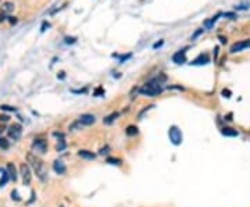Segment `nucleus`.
<instances>
[{
    "mask_svg": "<svg viewBox=\"0 0 250 207\" xmlns=\"http://www.w3.org/2000/svg\"><path fill=\"white\" fill-rule=\"evenodd\" d=\"M27 161H28V166L31 167L32 170H33V172L36 174V177L39 178V181L41 182H46L47 178H49V171H47L45 161L32 152H29L27 154Z\"/></svg>",
    "mask_w": 250,
    "mask_h": 207,
    "instance_id": "obj_1",
    "label": "nucleus"
},
{
    "mask_svg": "<svg viewBox=\"0 0 250 207\" xmlns=\"http://www.w3.org/2000/svg\"><path fill=\"white\" fill-rule=\"evenodd\" d=\"M165 81H167V75H164V74H159L157 77H154V78L150 79L149 82L146 83L143 88H141V89H139V92H141L142 95H145V96L154 97V96H157V95L161 93V90H163L161 85H163Z\"/></svg>",
    "mask_w": 250,
    "mask_h": 207,
    "instance_id": "obj_2",
    "label": "nucleus"
},
{
    "mask_svg": "<svg viewBox=\"0 0 250 207\" xmlns=\"http://www.w3.org/2000/svg\"><path fill=\"white\" fill-rule=\"evenodd\" d=\"M20 174H21V178H22V184L24 185H29L32 181V174H31V167L22 163L20 166Z\"/></svg>",
    "mask_w": 250,
    "mask_h": 207,
    "instance_id": "obj_3",
    "label": "nucleus"
},
{
    "mask_svg": "<svg viewBox=\"0 0 250 207\" xmlns=\"http://www.w3.org/2000/svg\"><path fill=\"white\" fill-rule=\"evenodd\" d=\"M7 134H9L10 139H14V140L20 139V138H21V134H22V127H21V124L14 122V124L7 129Z\"/></svg>",
    "mask_w": 250,
    "mask_h": 207,
    "instance_id": "obj_4",
    "label": "nucleus"
},
{
    "mask_svg": "<svg viewBox=\"0 0 250 207\" xmlns=\"http://www.w3.org/2000/svg\"><path fill=\"white\" fill-rule=\"evenodd\" d=\"M168 136H170V139H171V142H172L174 145H181L182 134H181V131H179L177 127H171V128H170Z\"/></svg>",
    "mask_w": 250,
    "mask_h": 207,
    "instance_id": "obj_5",
    "label": "nucleus"
},
{
    "mask_svg": "<svg viewBox=\"0 0 250 207\" xmlns=\"http://www.w3.org/2000/svg\"><path fill=\"white\" fill-rule=\"evenodd\" d=\"M245 49H250V39H246V41H241L236 42L231 46V53H239V51L245 50Z\"/></svg>",
    "mask_w": 250,
    "mask_h": 207,
    "instance_id": "obj_6",
    "label": "nucleus"
},
{
    "mask_svg": "<svg viewBox=\"0 0 250 207\" xmlns=\"http://www.w3.org/2000/svg\"><path fill=\"white\" fill-rule=\"evenodd\" d=\"M32 149L39 153H46L47 152V142L45 139H35L32 142Z\"/></svg>",
    "mask_w": 250,
    "mask_h": 207,
    "instance_id": "obj_7",
    "label": "nucleus"
},
{
    "mask_svg": "<svg viewBox=\"0 0 250 207\" xmlns=\"http://www.w3.org/2000/svg\"><path fill=\"white\" fill-rule=\"evenodd\" d=\"M79 122L82 125H93L96 122V117L93 114H82L79 117Z\"/></svg>",
    "mask_w": 250,
    "mask_h": 207,
    "instance_id": "obj_8",
    "label": "nucleus"
},
{
    "mask_svg": "<svg viewBox=\"0 0 250 207\" xmlns=\"http://www.w3.org/2000/svg\"><path fill=\"white\" fill-rule=\"evenodd\" d=\"M172 61L175 64H183V63L186 61V53H185V50L177 51V53L172 56Z\"/></svg>",
    "mask_w": 250,
    "mask_h": 207,
    "instance_id": "obj_9",
    "label": "nucleus"
},
{
    "mask_svg": "<svg viewBox=\"0 0 250 207\" xmlns=\"http://www.w3.org/2000/svg\"><path fill=\"white\" fill-rule=\"evenodd\" d=\"M53 170L57 172V174L63 175L65 174V171H67V167H65V164H64L61 160H56L54 163H53Z\"/></svg>",
    "mask_w": 250,
    "mask_h": 207,
    "instance_id": "obj_10",
    "label": "nucleus"
},
{
    "mask_svg": "<svg viewBox=\"0 0 250 207\" xmlns=\"http://www.w3.org/2000/svg\"><path fill=\"white\" fill-rule=\"evenodd\" d=\"M7 172H9L10 179L13 181V182H15L18 174H17V168H15V166H14L13 163H9V164H7Z\"/></svg>",
    "mask_w": 250,
    "mask_h": 207,
    "instance_id": "obj_11",
    "label": "nucleus"
},
{
    "mask_svg": "<svg viewBox=\"0 0 250 207\" xmlns=\"http://www.w3.org/2000/svg\"><path fill=\"white\" fill-rule=\"evenodd\" d=\"M207 63H210L209 54H200L197 59H195V60L192 61L191 64H193V65H201V64H207Z\"/></svg>",
    "mask_w": 250,
    "mask_h": 207,
    "instance_id": "obj_12",
    "label": "nucleus"
},
{
    "mask_svg": "<svg viewBox=\"0 0 250 207\" xmlns=\"http://www.w3.org/2000/svg\"><path fill=\"white\" fill-rule=\"evenodd\" d=\"M78 156L81 157V159H85V160H95L96 159V154L92 153L91 150H79Z\"/></svg>",
    "mask_w": 250,
    "mask_h": 207,
    "instance_id": "obj_13",
    "label": "nucleus"
},
{
    "mask_svg": "<svg viewBox=\"0 0 250 207\" xmlns=\"http://www.w3.org/2000/svg\"><path fill=\"white\" fill-rule=\"evenodd\" d=\"M221 134H222L224 136H238V135H239V132H238L236 129H233V128L224 127V128L221 129Z\"/></svg>",
    "mask_w": 250,
    "mask_h": 207,
    "instance_id": "obj_14",
    "label": "nucleus"
},
{
    "mask_svg": "<svg viewBox=\"0 0 250 207\" xmlns=\"http://www.w3.org/2000/svg\"><path fill=\"white\" fill-rule=\"evenodd\" d=\"M220 15H221V14H217V15L211 17L210 20H206V21H204V28H206V29H211L214 24L217 22V20L220 18Z\"/></svg>",
    "mask_w": 250,
    "mask_h": 207,
    "instance_id": "obj_15",
    "label": "nucleus"
},
{
    "mask_svg": "<svg viewBox=\"0 0 250 207\" xmlns=\"http://www.w3.org/2000/svg\"><path fill=\"white\" fill-rule=\"evenodd\" d=\"M13 10H14V3H11V1H4L3 6H1V13L3 14H9Z\"/></svg>",
    "mask_w": 250,
    "mask_h": 207,
    "instance_id": "obj_16",
    "label": "nucleus"
},
{
    "mask_svg": "<svg viewBox=\"0 0 250 207\" xmlns=\"http://www.w3.org/2000/svg\"><path fill=\"white\" fill-rule=\"evenodd\" d=\"M118 115H120V113H111V114L110 115H107V117H106L104 120H103V122H104L106 125H110V124H113L114 121L117 120V118H118Z\"/></svg>",
    "mask_w": 250,
    "mask_h": 207,
    "instance_id": "obj_17",
    "label": "nucleus"
},
{
    "mask_svg": "<svg viewBox=\"0 0 250 207\" xmlns=\"http://www.w3.org/2000/svg\"><path fill=\"white\" fill-rule=\"evenodd\" d=\"M138 127H135V125H129V127H127V129H125V134L128 135V136H135V135H138Z\"/></svg>",
    "mask_w": 250,
    "mask_h": 207,
    "instance_id": "obj_18",
    "label": "nucleus"
},
{
    "mask_svg": "<svg viewBox=\"0 0 250 207\" xmlns=\"http://www.w3.org/2000/svg\"><path fill=\"white\" fill-rule=\"evenodd\" d=\"M65 147H67V142H65L64 139H60L59 142H57V145H56V150H57V152H63Z\"/></svg>",
    "mask_w": 250,
    "mask_h": 207,
    "instance_id": "obj_19",
    "label": "nucleus"
},
{
    "mask_svg": "<svg viewBox=\"0 0 250 207\" xmlns=\"http://www.w3.org/2000/svg\"><path fill=\"white\" fill-rule=\"evenodd\" d=\"M10 147V142L7 140L6 138H3V136H0V149H3V150H7Z\"/></svg>",
    "mask_w": 250,
    "mask_h": 207,
    "instance_id": "obj_20",
    "label": "nucleus"
},
{
    "mask_svg": "<svg viewBox=\"0 0 250 207\" xmlns=\"http://www.w3.org/2000/svg\"><path fill=\"white\" fill-rule=\"evenodd\" d=\"M10 179V177H9V172L7 171H4L3 172V177L0 178V186H4L6 184H7V181Z\"/></svg>",
    "mask_w": 250,
    "mask_h": 207,
    "instance_id": "obj_21",
    "label": "nucleus"
},
{
    "mask_svg": "<svg viewBox=\"0 0 250 207\" xmlns=\"http://www.w3.org/2000/svg\"><path fill=\"white\" fill-rule=\"evenodd\" d=\"M82 124L79 122V120L75 121V122H72V124L70 125V131H77V129H81Z\"/></svg>",
    "mask_w": 250,
    "mask_h": 207,
    "instance_id": "obj_22",
    "label": "nucleus"
},
{
    "mask_svg": "<svg viewBox=\"0 0 250 207\" xmlns=\"http://www.w3.org/2000/svg\"><path fill=\"white\" fill-rule=\"evenodd\" d=\"M106 163H109V164H117V166H120V164H121V160H120V159H114V157H107Z\"/></svg>",
    "mask_w": 250,
    "mask_h": 207,
    "instance_id": "obj_23",
    "label": "nucleus"
},
{
    "mask_svg": "<svg viewBox=\"0 0 250 207\" xmlns=\"http://www.w3.org/2000/svg\"><path fill=\"white\" fill-rule=\"evenodd\" d=\"M204 32V29H203V28H199V29H197V31H196L195 33H193V35H192L191 36V41H195L196 38H199L200 35H201V33Z\"/></svg>",
    "mask_w": 250,
    "mask_h": 207,
    "instance_id": "obj_24",
    "label": "nucleus"
},
{
    "mask_svg": "<svg viewBox=\"0 0 250 207\" xmlns=\"http://www.w3.org/2000/svg\"><path fill=\"white\" fill-rule=\"evenodd\" d=\"M100 95H104V89H103L101 86L96 88L95 92H93V96H100Z\"/></svg>",
    "mask_w": 250,
    "mask_h": 207,
    "instance_id": "obj_25",
    "label": "nucleus"
},
{
    "mask_svg": "<svg viewBox=\"0 0 250 207\" xmlns=\"http://www.w3.org/2000/svg\"><path fill=\"white\" fill-rule=\"evenodd\" d=\"M1 110H6V111H15V107H11V106H7V104H3L0 107Z\"/></svg>",
    "mask_w": 250,
    "mask_h": 207,
    "instance_id": "obj_26",
    "label": "nucleus"
},
{
    "mask_svg": "<svg viewBox=\"0 0 250 207\" xmlns=\"http://www.w3.org/2000/svg\"><path fill=\"white\" fill-rule=\"evenodd\" d=\"M9 120H10L9 115H6V114H1V115H0V122H7Z\"/></svg>",
    "mask_w": 250,
    "mask_h": 207,
    "instance_id": "obj_27",
    "label": "nucleus"
},
{
    "mask_svg": "<svg viewBox=\"0 0 250 207\" xmlns=\"http://www.w3.org/2000/svg\"><path fill=\"white\" fill-rule=\"evenodd\" d=\"M224 17H228V18H236V14L235 13H224Z\"/></svg>",
    "mask_w": 250,
    "mask_h": 207,
    "instance_id": "obj_28",
    "label": "nucleus"
},
{
    "mask_svg": "<svg viewBox=\"0 0 250 207\" xmlns=\"http://www.w3.org/2000/svg\"><path fill=\"white\" fill-rule=\"evenodd\" d=\"M64 41H65V43H67V45H70V43H75V38H65V39H64Z\"/></svg>",
    "mask_w": 250,
    "mask_h": 207,
    "instance_id": "obj_29",
    "label": "nucleus"
},
{
    "mask_svg": "<svg viewBox=\"0 0 250 207\" xmlns=\"http://www.w3.org/2000/svg\"><path fill=\"white\" fill-rule=\"evenodd\" d=\"M53 136H56V138H60V139H64V134H63V132H53Z\"/></svg>",
    "mask_w": 250,
    "mask_h": 207,
    "instance_id": "obj_30",
    "label": "nucleus"
},
{
    "mask_svg": "<svg viewBox=\"0 0 250 207\" xmlns=\"http://www.w3.org/2000/svg\"><path fill=\"white\" fill-rule=\"evenodd\" d=\"M107 150H109V146H104L103 149H100V154H107Z\"/></svg>",
    "mask_w": 250,
    "mask_h": 207,
    "instance_id": "obj_31",
    "label": "nucleus"
},
{
    "mask_svg": "<svg viewBox=\"0 0 250 207\" xmlns=\"http://www.w3.org/2000/svg\"><path fill=\"white\" fill-rule=\"evenodd\" d=\"M11 196H13V199H15V200H20V196H18V193H17V190H13Z\"/></svg>",
    "mask_w": 250,
    "mask_h": 207,
    "instance_id": "obj_32",
    "label": "nucleus"
},
{
    "mask_svg": "<svg viewBox=\"0 0 250 207\" xmlns=\"http://www.w3.org/2000/svg\"><path fill=\"white\" fill-rule=\"evenodd\" d=\"M49 27H50V24H49V22H43V25H42V29H41V31L43 32V31H46V28H49Z\"/></svg>",
    "mask_w": 250,
    "mask_h": 207,
    "instance_id": "obj_33",
    "label": "nucleus"
},
{
    "mask_svg": "<svg viewBox=\"0 0 250 207\" xmlns=\"http://www.w3.org/2000/svg\"><path fill=\"white\" fill-rule=\"evenodd\" d=\"M217 56H218V47L214 49V59H215V60H217Z\"/></svg>",
    "mask_w": 250,
    "mask_h": 207,
    "instance_id": "obj_34",
    "label": "nucleus"
},
{
    "mask_svg": "<svg viewBox=\"0 0 250 207\" xmlns=\"http://www.w3.org/2000/svg\"><path fill=\"white\" fill-rule=\"evenodd\" d=\"M10 22L15 24V22H17V18H15V17H10Z\"/></svg>",
    "mask_w": 250,
    "mask_h": 207,
    "instance_id": "obj_35",
    "label": "nucleus"
},
{
    "mask_svg": "<svg viewBox=\"0 0 250 207\" xmlns=\"http://www.w3.org/2000/svg\"><path fill=\"white\" fill-rule=\"evenodd\" d=\"M222 95H224V96L227 95V97H229V95H231V92H229V90H222Z\"/></svg>",
    "mask_w": 250,
    "mask_h": 207,
    "instance_id": "obj_36",
    "label": "nucleus"
},
{
    "mask_svg": "<svg viewBox=\"0 0 250 207\" xmlns=\"http://www.w3.org/2000/svg\"><path fill=\"white\" fill-rule=\"evenodd\" d=\"M4 20H6V15L1 13V14H0V22H1V21H4Z\"/></svg>",
    "mask_w": 250,
    "mask_h": 207,
    "instance_id": "obj_37",
    "label": "nucleus"
},
{
    "mask_svg": "<svg viewBox=\"0 0 250 207\" xmlns=\"http://www.w3.org/2000/svg\"><path fill=\"white\" fill-rule=\"evenodd\" d=\"M4 131H6V128H4V127H1V125H0V136L3 135V132H4Z\"/></svg>",
    "mask_w": 250,
    "mask_h": 207,
    "instance_id": "obj_38",
    "label": "nucleus"
},
{
    "mask_svg": "<svg viewBox=\"0 0 250 207\" xmlns=\"http://www.w3.org/2000/svg\"><path fill=\"white\" fill-rule=\"evenodd\" d=\"M220 39H221V43H227V38H222V36H220Z\"/></svg>",
    "mask_w": 250,
    "mask_h": 207,
    "instance_id": "obj_39",
    "label": "nucleus"
},
{
    "mask_svg": "<svg viewBox=\"0 0 250 207\" xmlns=\"http://www.w3.org/2000/svg\"><path fill=\"white\" fill-rule=\"evenodd\" d=\"M161 45H163V42H159V43H156V45H154V46H153V47H154V49H157V47H159V46H161Z\"/></svg>",
    "mask_w": 250,
    "mask_h": 207,
    "instance_id": "obj_40",
    "label": "nucleus"
},
{
    "mask_svg": "<svg viewBox=\"0 0 250 207\" xmlns=\"http://www.w3.org/2000/svg\"><path fill=\"white\" fill-rule=\"evenodd\" d=\"M60 207H64V206H60Z\"/></svg>",
    "mask_w": 250,
    "mask_h": 207,
    "instance_id": "obj_41",
    "label": "nucleus"
}]
</instances>
